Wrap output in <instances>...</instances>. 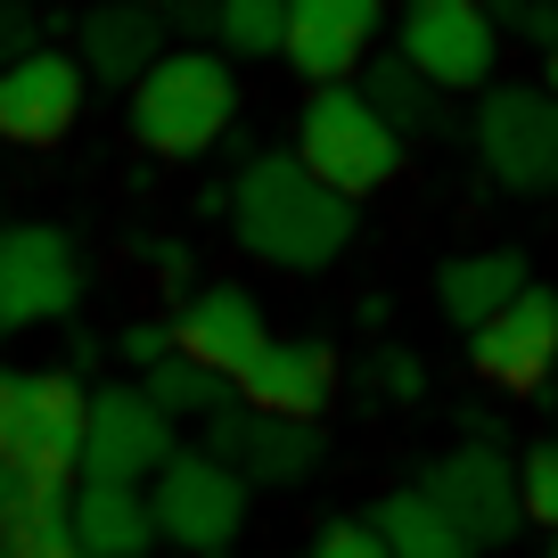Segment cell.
<instances>
[{
    "instance_id": "obj_11",
    "label": "cell",
    "mask_w": 558,
    "mask_h": 558,
    "mask_svg": "<svg viewBox=\"0 0 558 558\" xmlns=\"http://www.w3.org/2000/svg\"><path fill=\"white\" fill-rule=\"evenodd\" d=\"M337 345L329 337H271L255 362L230 378V402L246 418H279V427H313L320 411L337 402Z\"/></svg>"
},
{
    "instance_id": "obj_18",
    "label": "cell",
    "mask_w": 558,
    "mask_h": 558,
    "mask_svg": "<svg viewBox=\"0 0 558 558\" xmlns=\"http://www.w3.org/2000/svg\"><path fill=\"white\" fill-rule=\"evenodd\" d=\"M0 550L9 558H83L74 550V485H41L0 460Z\"/></svg>"
},
{
    "instance_id": "obj_16",
    "label": "cell",
    "mask_w": 558,
    "mask_h": 558,
    "mask_svg": "<svg viewBox=\"0 0 558 558\" xmlns=\"http://www.w3.org/2000/svg\"><path fill=\"white\" fill-rule=\"evenodd\" d=\"M206 427H214L206 452H214V460H230V469L246 476V493H255V485H304V476L320 469V427H279V418H246L239 402H222Z\"/></svg>"
},
{
    "instance_id": "obj_1",
    "label": "cell",
    "mask_w": 558,
    "mask_h": 558,
    "mask_svg": "<svg viewBox=\"0 0 558 558\" xmlns=\"http://www.w3.org/2000/svg\"><path fill=\"white\" fill-rule=\"evenodd\" d=\"M230 230L255 263L279 271H329L353 246V206L329 197L296 157H246L230 181Z\"/></svg>"
},
{
    "instance_id": "obj_30",
    "label": "cell",
    "mask_w": 558,
    "mask_h": 558,
    "mask_svg": "<svg viewBox=\"0 0 558 558\" xmlns=\"http://www.w3.org/2000/svg\"><path fill=\"white\" fill-rule=\"evenodd\" d=\"M148 271H165V279H190V246H181V239H157V246H148Z\"/></svg>"
},
{
    "instance_id": "obj_28",
    "label": "cell",
    "mask_w": 558,
    "mask_h": 558,
    "mask_svg": "<svg viewBox=\"0 0 558 558\" xmlns=\"http://www.w3.org/2000/svg\"><path fill=\"white\" fill-rule=\"evenodd\" d=\"M116 362H132L140 378H148L157 362H173V320H132V329L116 337Z\"/></svg>"
},
{
    "instance_id": "obj_10",
    "label": "cell",
    "mask_w": 558,
    "mask_h": 558,
    "mask_svg": "<svg viewBox=\"0 0 558 558\" xmlns=\"http://www.w3.org/2000/svg\"><path fill=\"white\" fill-rule=\"evenodd\" d=\"M427 501L452 518V534L469 550H493L525 525V501H518V460H501L493 444H452V452L427 469Z\"/></svg>"
},
{
    "instance_id": "obj_22",
    "label": "cell",
    "mask_w": 558,
    "mask_h": 558,
    "mask_svg": "<svg viewBox=\"0 0 558 558\" xmlns=\"http://www.w3.org/2000/svg\"><path fill=\"white\" fill-rule=\"evenodd\" d=\"M353 90H362V99L386 116V132H395V140L436 132V116H444V90H427V83H418V74L402 66L395 50H386V58H369V66H362V83H353Z\"/></svg>"
},
{
    "instance_id": "obj_13",
    "label": "cell",
    "mask_w": 558,
    "mask_h": 558,
    "mask_svg": "<svg viewBox=\"0 0 558 558\" xmlns=\"http://www.w3.org/2000/svg\"><path fill=\"white\" fill-rule=\"evenodd\" d=\"M263 345H271V320H263L255 288H239V279H214V288H197L173 313V362L206 369V378H222V386L239 378Z\"/></svg>"
},
{
    "instance_id": "obj_6",
    "label": "cell",
    "mask_w": 558,
    "mask_h": 558,
    "mask_svg": "<svg viewBox=\"0 0 558 558\" xmlns=\"http://www.w3.org/2000/svg\"><path fill=\"white\" fill-rule=\"evenodd\" d=\"M476 165L518 197L558 190V99L550 90L542 83H493L476 99Z\"/></svg>"
},
{
    "instance_id": "obj_2",
    "label": "cell",
    "mask_w": 558,
    "mask_h": 558,
    "mask_svg": "<svg viewBox=\"0 0 558 558\" xmlns=\"http://www.w3.org/2000/svg\"><path fill=\"white\" fill-rule=\"evenodd\" d=\"M230 116H239V83H230V66L214 50H165L132 83V140L165 165L206 157L230 132Z\"/></svg>"
},
{
    "instance_id": "obj_5",
    "label": "cell",
    "mask_w": 558,
    "mask_h": 558,
    "mask_svg": "<svg viewBox=\"0 0 558 558\" xmlns=\"http://www.w3.org/2000/svg\"><path fill=\"white\" fill-rule=\"evenodd\" d=\"M246 476L230 469V460H214V452H173L157 469V485H148V509H157V542H173V550H190V558H214V550H230L239 542V525H246Z\"/></svg>"
},
{
    "instance_id": "obj_26",
    "label": "cell",
    "mask_w": 558,
    "mask_h": 558,
    "mask_svg": "<svg viewBox=\"0 0 558 558\" xmlns=\"http://www.w3.org/2000/svg\"><path fill=\"white\" fill-rule=\"evenodd\" d=\"M493 34L501 41H534L542 58L558 50V0H493Z\"/></svg>"
},
{
    "instance_id": "obj_8",
    "label": "cell",
    "mask_w": 558,
    "mask_h": 558,
    "mask_svg": "<svg viewBox=\"0 0 558 558\" xmlns=\"http://www.w3.org/2000/svg\"><path fill=\"white\" fill-rule=\"evenodd\" d=\"M173 418L140 386H99L90 395V427H83V485H157V469L173 460Z\"/></svg>"
},
{
    "instance_id": "obj_31",
    "label": "cell",
    "mask_w": 558,
    "mask_h": 558,
    "mask_svg": "<svg viewBox=\"0 0 558 558\" xmlns=\"http://www.w3.org/2000/svg\"><path fill=\"white\" fill-rule=\"evenodd\" d=\"M9 427H17V378L0 369V460H9Z\"/></svg>"
},
{
    "instance_id": "obj_34",
    "label": "cell",
    "mask_w": 558,
    "mask_h": 558,
    "mask_svg": "<svg viewBox=\"0 0 558 558\" xmlns=\"http://www.w3.org/2000/svg\"><path fill=\"white\" fill-rule=\"evenodd\" d=\"M0 558H9V550H0Z\"/></svg>"
},
{
    "instance_id": "obj_17",
    "label": "cell",
    "mask_w": 558,
    "mask_h": 558,
    "mask_svg": "<svg viewBox=\"0 0 558 558\" xmlns=\"http://www.w3.org/2000/svg\"><path fill=\"white\" fill-rule=\"evenodd\" d=\"M525 288H534V271H525L518 246H476V255H452L436 271V313L452 320L460 337H476L493 313H509Z\"/></svg>"
},
{
    "instance_id": "obj_23",
    "label": "cell",
    "mask_w": 558,
    "mask_h": 558,
    "mask_svg": "<svg viewBox=\"0 0 558 558\" xmlns=\"http://www.w3.org/2000/svg\"><path fill=\"white\" fill-rule=\"evenodd\" d=\"M214 41L239 58H279L288 41V0H214Z\"/></svg>"
},
{
    "instance_id": "obj_12",
    "label": "cell",
    "mask_w": 558,
    "mask_h": 558,
    "mask_svg": "<svg viewBox=\"0 0 558 558\" xmlns=\"http://www.w3.org/2000/svg\"><path fill=\"white\" fill-rule=\"evenodd\" d=\"M378 25H386L378 0H288V41H279V58L313 90H353L362 66H369V50H378Z\"/></svg>"
},
{
    "instance_id": "obj_14",
    "label": "cell",
    "mask_w": 558,
    "mask_h": 558,
    "mask_svg": "<svg viewBox=\"0 0 558 558\" xmlns=\"http://www.w3.org/2000/svg\"><path fill=\"white\" fill-rule=\"evenodd\" d=\"M469 369L493 395H542L550 369H558V296L550 288H525L509 313H493L469 337Z\"/></svg>"
},
{
    "instance_id": "obj_20",
    "label": "cell",
    "mask_w": 558,
    "mask_h": 558,
    "mask_svg": "<svg viewBox=\"0 0 558 558\" xmlns=\"http://www.w3.org/2000/svg\"><path fill=\"white\" fill-rule=\"evenodd\" d=\"M157 58H165V17L157 9H132V0H123V9H90L83 17V74L132 90Z\"/></svg>"
},
{
    "instance_id": "obj_21",
    "label": "cell",
    "mask_w": 558,
    "mask_h": 558,
    "mask_svg": "<svg viewBox=\"0 0 558 558\" xmlns=\"http://www.w3.org/2000/svg\"><path fill=\"white\" fill-rule=\"evenodd\" d=\"M369 534L386 542V558H476L469 542L452 534V518H444L436 501L418 485H402V493H386L378 509H369Z\"/></svg>"
},
{
    "instance_id": "obj_24",
    "label": "cell",
    "mask_w": 558,
    "mask_h": 558,
    "mask_svg": "<svg viewBox=\"0 0 558 558\" xmlns=\"http://www.w3.org/2000/svg\"><path fill=\"white\" fill-rule=\"evenodd\" d=\"M140 395L157 402L165 418H214L222 411V378H206V369H190V362H157L140 378Z\"/></svg>"
},
{
    "instance_id": "obj_25",
    "label": "cell",
    "mask_w": 558,
    "mask_h": 558,
    "mask_svg": "<svg viewBox=\"0 0 558 558\" xmlns=\"http://www.w3.org/2000/svg\"><path fill=\"white\" fill-rule=\"evenodd\" d=\"M518 501H525V518H534L542 534H558V436L518 460Z\"/></svg>"
},
{
    "instance_id": "obj_7",
    "label": "cell",
    "mask_w": 558,
    "mask_h": 558,
    "mask_svg": "<svg viewBox=\"0 0 558 558\" xmlns=\"http://www.w3.org/2000/svg\"><path fill=\"white\" fill-rule=\"evenodd\" d=\"M83 304V255L58 222H0V337L66 320Z\"/></svg>"
},
{
    "instance_id": "obj_29",
    "label": "cell",
    "mask_w": 558,
    "mask_h": 558,
    "mask_svg": "<svg viewBox=\"0 0 558 558\" xmlns=\"http://www.w3.org/2000/svg\"><path fill=\"white\" fill-rule=\"evenodd\" d=\"M313 558H386V542L369 534V518H337L313 534Z\"/></svg>"
},
{
    "instance_id": "obj_9",
    "label": "cell",
    "mask_w": 558,
    "mask_h": 558,
    "mask_svg": "<svg viewBox=\"0 0 558 558\" xmlns=\"http://www.w3.org/2000/svg\"><path fill=\"white\" fill-rule=\"evenodd\" d=\"M83 427H90V395L74 386V369H25L17 427H9V469L41 476V485H74L83 476Z\"/></svg>"
},
{
    "instance_id": "obj_27",
    "label": "cell",
    "mask_w": 558,
    "mask_h": 558,
    "mask_svg": "<svg viewBox=\"0 0 558 558\" xmlns=\"http://www.w3.org/2000/svg\"><path fill=\"white\" fill-rule=\"evenodd\" d=\"M369 378H378L386 402H418V395H427V362H418L411 345H378V353H369Z\"/></svg>"
},
{
    "instance_id": "obj_32",
    "label": "cell",
    "mask_w": 558,
    "mask_h": 558,
    "mask_svg": "<svg viewBox=\"0 0 558 558\" xmlns=\"http://www.w3.org/2000/svg\"><path fill=\"white\" fill-rule=\"evenodd\" d=\"M542 90H550V99H558V50L542 58Z\"/></svg>"
},
{
    "instance_id": "obj_19",
    "label": "cell",
    "mask_w": 558,
    "mask_h": 558,
    "mask_svg": "<svg viewBox=\"0 0 558 558\" xmlns=\"http://www.w3.org/2000/svg\"><path fill=\"white\" fill-rule=\"evenodd\" d=\"M74 550L83 558H148L157 509L140 485H74Z\"/></svg>"
},
{
    "instance_id": "obj_33",
    "label": "cell",
    "mask_w": 558,
    "mask_h": 558,
    "mask_svg": "<svg viewBox=\"0 0 558 558\" xmlns=\"http://www.w3.org/2000/svg\"><path fill=\"white\" fill-rule=\"evenodd\" d=\"M542 558H558V534H550V542H542Z\"/></svg>"
},
{
    "instance_id": "obj_15",
    "label": "cell",
    "mask_w": 558,
    "mask_h": 558,
    "mask_svg": "<svg viewBox=\"0 0 558 558\" xmlns=\"http://www.w3.org/2000/svg\"><path fill=\"white\" fill-rule=\"evenodd\" d=\"M83 116V66L66 50H25L0 66V140L17 148H58Z\"/></svg>"
},
{
    "instance_id": "obj_3",
    "label": "cell",
    "mask_w": 558,
    "mask_h": 558,
    "mask_svg": "<svg viewBox=\"0 0 558 558\" xmlns=\"http://www.w3.org/2000/svg\"><path fill=\"white\" fill-rule=\"evenodd\" d=\"M288 157H296L329 197L362 206V197H378L386 181L402 173V140L386 132V116L362 99V90H313V99L296 107Z\"/></svg>"
},
{
    "instance_id": "obj_4",
    "label": "cell",
    "mask_w": 558,
    "mask_h": 558,
    "mask_svg": "<svg viewBox=\"0 0 558 558\" xmlns=\"http://www.w3.org/2000/svg\"><path fill=\"white\" fill-rule=\"evenodd\" d=\"M395 58L418 74L427 90H493L501 66V34H493L485 0H411L395 17Z\"/></svg>"
}]
</instances>
